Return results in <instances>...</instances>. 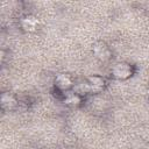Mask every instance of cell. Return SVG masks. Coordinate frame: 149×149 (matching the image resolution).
Instances as JSON below:
<instances>
[{
  "label": "cell",
  "instance_id": "obj_1",
  "mask_svg": "<svg viewBox=\"0 0 149 149\" xmlns=\"http://www.w3.org/2000/svg\"><path fill=\"white\" fill-rule=\"evenodd\" d=\"M112 74L116 79H127L133 74V68L129 63L119 62L112 68Z\"/></svg>",
  "mask_w": 149,
  "mask_h": 149
},
{
  "label": "cell",
  "instance_id": "obj_2",
  "mask_svg": "<svg viewBox=\"0 0 149 149\" xmlns=\"http://www.w3.org/2000/svg\"><path fill=\"white\" fill-rule=\"evenodd\" d=\"M93 54L99 61H102V62L108 61L112 55L108 45L105 42H97L93 45Z\"/></svg>",
  "mask_w": 149,
  "mask_h": 149
},
{
  "label": "cell",
  "instance_id": "obj_3",
  "mask_svg": "<svg viewBox=\"0 0 149 149\" xmlns=\"http://www.w3.org/2000/svg\"><path fill=\"white\" fill-rule=\"evenodd\" d=\"M86 83L90 87V92H93V93H97V92H100L104 86H105V80L102 77L98 76V74H93V76H90L87 79H86Z\"/></svg>",
  "mask_w": 149,
  "mask_h": 149
},
{
  "label": "cell",
  "instance_id": "obj_4",
  "mask_svg": "<svg viewBox=\"0 0 149 149\" xmlns=\"http://www.w3.org/2000/svg\"><path fill=\"white\" fill-rule=\"evenodd\" d=\"M55 85L61 91H68L72 86V79L66 73H58L55 78Z\"/></svg>",
  "mask_w": 149,
  "mask_h": 149
},
{
  "label": "cell",
  "instance_id": "obj_5",
  "mask_svg": "<svg viewBox=\"0 0 149 149\" xmlns=\"http://www.w3.org/2000/svg\"><path fill=\"white\" fill-rule=\"evenodd\" d=\"M0 102H1V107H2L3 109H6V111L13 109V108L16 106V104H17L15 97H14L12 93H9V92H3V93L1 94V97H0Z\"/></svg>",
  "mask_w": 149,
  "mask_h": 149
},
{
  "label": "cell",
  "instance_id": "obj_6",
  "mask_svg": "<svg viewBox=\"0 0 149 149\" xmlns=\"http://www.w3.org/2000/svg\"><path fill=\"white\" fill-rule=\"evenodd\" d=\"M21 26L26 31H35L38 26V20L34 15H26L21 20Z\"/></svg>",
  "mask_w": 149,
  "mask_h": 149
},
{
  "label": "cell",
  "instance_id": "obj_7",
  "mask_svg": "<svg viewBox=\"0 0 149 149\" xmlns=\"http://www.w3.org/2000/svg\"><path fill=\"white\" fill-rule=\"evenodd\" d=\"M80 97H79V94H77L76 92L74 93H70V94H68L66 97H65V99H64V102L66 104V105H72V106H74V105H78L79 102H80Z\"/></svg>",
  "mask_w": 149,
  "mask_h": 149
},
{
  "label": "cell",
  "instance_id": "obj_8",
  "mask_svg": "<svg viewBox=\"0 0 149 149\" xmlns=\"http://www.w3.org/2000/svg\"><path fill=\"white\" fill-rule=\"evenodd\" d=\"M148 95H149V91H148Z\"/></svg>",
  "mask_w": 149,
  "mask_h": 149
}]
</instances>
